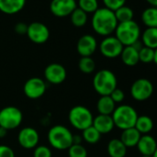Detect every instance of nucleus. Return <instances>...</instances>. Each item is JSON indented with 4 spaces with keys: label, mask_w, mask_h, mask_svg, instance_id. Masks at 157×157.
Segmentation results:
<instances>
[{
    "label": "nucleus",
    "mask_w": 157,
    "mask_h": 157,
    "mask_svg": "<svg viewBox=\"0 0 157 157\" xmlns=\"http://www.w3.org/2000/svg\"><path fill=\"white\" fill-rule=\"evenodd\" d=\"M118 21L115 12L106 9L99 8L92 17V27L95 33L100 36H110L115 33Z\"/></svg>",
    "instance_id": "nucleus-1"
},
{
    "label": "nucleus",
    "mask_w": 157,
    "mask_h": 157,
    "mask_svg": "<svg viewBox=\"0 0 157 157\" xmlns=\"http://www.w3.org/2000/svg\"><path fill=\"white\" fill-rule=\"evenodd\" d=\"M93 86L100 96L110 95L117 88V76L109 69H101L94 76Z\"/></svg>",
    "instance_id": "nucleus-2"
},
{
    "label": "nucleus",
    "mask_w": 157,
    "mask_h": 157,
    "mask_svg": "<svg viewBox=\"0 0 157 157\" xmlns=\"http://www.w3.org/2000/svg\"><path fill=\"white\" fill-rule=\"evenodd\" d=\"M47 140L52 148L64 151L73 144V134L66 126L56 125L49 129Z\"/></svg>",
    "instance_id": "nucleus-3"
},
{
    "label": "nucleus",
    "mask_w": 157,
    "mask_h": 157,
    "mask_svg": "<svg viewBox=\"0 0 157 157\" xmlns=\"http://www.w3.org/2000/svg\"><path fill=\"white\" fill-rule=\"evenodd\" d=\"M140 27L134 20L118 23L115 31V36L123 44V46L132 45L140 40Z\"/></svg>",
    "instance_id": "nucleus-4"
},
{
    "label": "nucleus",
    "mask_w": 157,
    "mask_h": 157,
    "mask_svg": "<svg viewBox=\"0 0 157 157\" xmlns=\"http://www.w3.org/2000/svg\"><path fill=\"white\" fill-rule=\"evenodd\" d=\"M115 127L124 130L127 128H134L138 118V113L134 107L128 105H120L116 106L113 114L111 115Z\"/></svg>",
    "instance_id": "nucleus-5"
},
{
    "label": "nucleus",
    "mask_w": 157,
    "mask_h": 157,
    "mask_svg": "<svg viewBox=\"0 0 157 157\" xmlns=\"http://www.w3.org/2000/svg\"><path fill=\"white\" fill-rule=\"evenodd\" d=\"M68 121L74 128L82 131L93 126L94 116L86 106L75 105L68 112Z\"/></svg>",
    "instance_id": "nucleus-6"
},
{
    "label": "nucleus",
    "mask_w": 157,
    "mask_h": 157,
    "mask_svg": "<svg viewBox=\"0 0 157 157\" xmlns=\"http://www.w3.org/2000/svg\"><path fill=\"white\" fill-rule=\"evenodd\" d=\"M23 120L22 112L16 106H6L0 110V127L8 131L21 126Z\"/></svg>",
    "instance_id": "nucleus-7"
},
{
    "label": "nucleus",
    "mask_w": 157,
    "mask_h": 157,
    "mask_svg": "<svg viewBox=\"0 0 157 157\" xmlns=\"http://www.w3.org/2000/svg\"><path fill=\"white\" fill-rule=\"evenodd\" d=\"M154 87L152 82L145 78L136 80L130 87V94L132 98L138 102L148 100L153 94Z\"/></svg>",
    "instance_id": "nucleus-8"
},
{
    "label": "nucleus",
    "mask_w": 157,
    "mask_h": 157,
    "mask_svg": "<svg viewBox=\"0 0 157 157\" xmlns=\"http://www.w3.org/2000/svg\"><path fill=\"white\" fill-rule=\"evenodd\" d=\"M124 46L116 36L105 37L99 44L100 53L106 58H117L120 56Z\"/></svg>",
    "instance_id": "nucleus-9"
},
{
    "label": "nucleus",
    "mask_w": 157,
    "mask_h": 157,
    "mask_svg": "<svg viewBox=\"0 0 157 157\" xmlns=\"http://www.w3.org/2000/svg\"><path fill=\"white\" fill-rule=\"evenodd\" d=\"M46 91V82L41 78L33 77L24 83L23 92L26 97L32 100L41 98Z\"/></svg>",
    "instance_id": "nucleus-10"
},
{
    "label": "nucleus",
    "mask_w": 157,
    "mask_h": 157,
    "mask_svg": "<svg viewBox=\"0 0 157 157\" xmlns=\"http://www.w3.org/2000/svg\"><path fill=\"white\" fill-rule=\"evenodd\" d=\"M26 35L33 43L37 44H42L47 42V40L49 39L50 32L45 24L42 22L34 21L28 25Z\"/></svg>",
    "instance_id": "nucleus-11"
},
{
    "label": "nucleus",
    "mask_w": 157,
    "mask_h": 157,
    "mask_svg": "<svg viewBox=\"0 0 157 157\" xmlns=\"http://www.w3.org/2000/svg\"><path fill=\"white\" fill-rule=\"evenodd\" d=\"M78 8L76 0H52L49 9L51 13L57 18H65Z\"/></svg>",
    "instance_id": "nucleus-12"
},
{
    "label": "nucleus",
    "mask_w": 157,
    "mask_h": 157,
    "mask_svg": "<svg viewBox=\"0 0 157 157\" xmlns=\"http://www.w3.org/2000/svg\"><path fill=\"white\" fill-rule=\"evenodd\" d=\"M44 75L47 82L54 85H58L64 82L67 78V70L61 64L52 63L45 67Z\"/></svg>",
    "instance_id": "nucleus-13"
},
{
    "label": "nucleus",
    "mask_w": 157,
    "mask_h": 157,
    "mask_svg": "<svg viewBox=\"0 0 157 157\" xmlns=\"http://www.w3.org/2000/svg\"><path fill=\"white\" fill-rule=\"evenodd\" d=\"M40 136L38 131L32 127H25L21 129L18 134V141L20 145L26 149L31 150L38 146Z\"/></svg>",
    "instance_id": "nucleus-14"
},
{
    "label": "nucleus",
    "mask_w": 157,
    "mask_h": 157,
    "mask_svg": "<svg viewBox=\"0 0 157 157\" xmlns=\"http://www.w3.org/2000/svg\"><path fill=\"white\" fill-rule=\"evenodd\" d=\"M98 47L97 41L94 36L91 34H84L77 43V51L82 57L92 56Z\"/></svg>",
    "instance_id": "nucleus-15"
},
{
    "label": "nucleus",
    "mask_w": 157,
    "mask_h": 157,
    "mask_svg": "<svg viewBox=\"0 0 157 157\" xmlns=\"http://www.w3.org/2000/svg\"><path fill=\"white\" fill-rule=\"evenodd\" d=\"M136 147L138 148V151L141 155L152 156L157 148V142L152 136L145 134L140 136V139Z\"/></svg>",
    "instance_id": "nucleus-16"
},
{
    "label": "nucleus",
    "mask_w": 157,
    "mask_h": 157,
    "mask_svg": "<svg viewBox=\"0 0 157 157\" xmlns=\"http://www.w3.org/2000/svg\"><path fill=\"white\" fill-rule=\"evenodd\" d=\"M93 127L95 129H97V131L102 135V134H107L111 132L114 129L115 125H114V121L111 116L99 114L97 117H94Z\"/></svg>",
    "instance_id": "nucleus-17"
},
{
    "label": "nucleus",
    "mask_w": 157,
    "mask_h": 157,
    "mask_svg": "<svg viewBox=\"0 0 157 157\" xmlns=\"http://www.w3.org/2000/svg\"><path fill=\"white\" fill-rule=\"evenodd\" d=\"M26 4V0H0V11L7 15H15L21 12Z\"/></svg>",
    "instance_id": "nucleus-18"
},
{
    "label": "nucleus",
    "mask_w": 157,
    "mask_h": 157,
    "mask_svg": "<svg viewBox=\"0 0 157 157\" xmlns=\"http://www.w3.org/2000/svg\"><path fill=\"white\" fill-rule=\"evenodd\" d=\"M140 136L141 134L135 128H130L122 130L119 140L123 142V144L127 148H131V147L137 146L140 139Z\"/></svg>",
    "instance_id": "nucleus-19"
},
{
    "label": "nucleus",
    "mask_w": 157,
    "mask_h": 157,
    "mask_svg": "<svg viewBox=\"0 0 157 157\" xmlns=\"http://www.w3.org/2000/svg\"><path fill=\"white\" fill-rule=\"evenodd\" d=\"M120 57L122 62L128 67H134L140 62L139 51L135 49L132 45L124 46Z\"/></svg>",
    "instance_id": "nucleus-20"
},
{
    "label": "nucleus",
    "mask_w": 157,
    "mask_h": 157,
    "mask_svg": "<svg viewBox=\"0 0 157 157\" xmlns=\"http://www.w3.org/2000/svg\"><path fill=\"white\" fill-rule=\"evenodd\" d=\"M143 46L155 50L157 48V28H146L140 34Z\"/></svg>",
    "instance_id": "nucleus-21"
},
{
    "label": "nucleus",
    "mask_w": 157,
    "mask_h": 157,
    "mask_svg": "<svg viewBox=\"0 0 157 157\" xmlns=\"http://www.w3.org/2000/svg\"><path fill=\"white\" fill-rule=\"evenodd\" d=\"M96 108L100 115L111 116L116 109V104L109 95L101 96L97 101Z\"/></svg>",
    "instance_id": "nucleus-22"
},
{
    "label": "nucleus",
    "mask_w": 157,
    "mask_h": 157,
    "mask_svg": "<svg viewBox=\"0 0 157 157\" xmlns=\"http://www.w3.org/2000/svg\"><path fill=\"white\" fill-rule=\"evenodd\" d=\"M127 149L119 139H112L107 144V152L110 157H125Z\"/></svg>",
    "instance_id": "nucleus-23"
},
{
    "label": "nucleus",
    "mask_w": 157,
    "mask_h": 157,
    "mask_svg": "<svg viewBox=\"0 0 157 157\" xmlns=\"http://www.w3.org/2000/svg\"><path fill=\"white\" fill-rule=\"evenodd\" d=\"M141 21L146 28H157V8L148 7L141 12Z\"/></svg>",
    "instance_id": "nucleus-24"
},
{
    "label": "nucleus",
    "mask_w": 157,
    "mask_h": 157,
    "mask_svg": "<svg viewBox=\"0 0 157 157\" xmlns=\"http://www.w3.org/2000/svg\"><path fill=\"white\" fill-rule=\"evenodd\" d=\"M141 135L149 134L153 128V121L148 116H139L134 127Z\"/></svg>",
    "instance_id": "nucleus-25"
},
{
    "label": "nucleus",
    "mask_w": 157,
    "mask_h": 157,
    "mask_svg": "<svg viewBox=\"0 0 157 157\" xmlns=\"http://www.w3.org/2000/svg\"><path fill=\"white\" fill-rule=\"evenodd\" d=\"M70 21L72 25L78 28H82L85 26L88 21V14L85 13L83 10L77 8L71 14H70Z\"/></svg>",
    "instance_id": "nucleus-26"
},
{
    "label": "nucleus",
    "mask_w": 157,
    "mask_h": 157,
    "mask_svg": "<svg viewBox=\"0 0 157 157\" xmlns=\"http://www.w3.org/2000/svg\"><path fill=\"white\" fill-rule=\"evenodd\" d=\"M115 12L116 18L118 21V23L120 22H126V21H132L134 18V11L131 8L128 7V6H123L119 9H117Z\"/></svg>",
    "instance_id": "nucleus-27"
},
{
    "label": "nucleus",
    "mask_w": 157,
    "mask_h": 157,
    "mask_svg": "<svg viewBox=\"0 0 157 157\" xmlns=\"http://www.w3.org/2000/svg\"><path fill=\"white\" fill-rule=\"evenodd\" d=\"M77 6L85 13L93 14L99 9V2L98 0H78Z\"/></svg>",
    "instance_id": "nucleus-28"
},
{
    "label": "nucleus",
    "mask_w": 157,
    "mask_h": 157,
    "mask_svg": "<svg viewBox=\"0 0 157 157\" xmlns=\"http://www.w3.org/2000/svg\"><path fill=\"white\" fill-rule=\"evenodd\" d=\"M95 62L92 56H82L78 61V69L84 74H91L95 69Z\"/></svg>",
    "instance_id": "nucleus-29"
},
{
    "label": "nucleus",
    "mask_w": 157,
    "mask_h": 157,
    "mask_svg": "<svg viewBox=\"0 0 157 157\" xmlns=\"http://www.w3.org/2000/svg\"><path fill=\"white\" fill-rule=\"evenodd\" d=\"M82 140H84L89 144H95L101 139V134L93 126L82 130Z\"/></svg>",
    "instance_id": "nucleus-30"
},
{
    "label": "nucleus",
    "mask_w": 157,
    "mask_h": 157,
    "mask_svg": "<svg viewBox=\"0 0 157 157\" xmlns=\"http://www.w3.org/2000/svg\"><path fill=\"white\" fill-rule=\"evenodd\" d=\"M153 58H154V50L153 49L143 46L139 51L140 62H141L143 64H150V63L153 62Z\"/></svg>",
    "instance_id": "nucleus-31"
},
{
    "label": "nucleus",
    "mask_w": 157,
    "mask_h": 157,
    "mask_svg": "<svg viewBox=\"0 0 157 157\" xmlns=\"http://www.w3.org/2000/svg\"><path fill=\"white\" fill-rule=\"evenodd\" d=\"M68 157H87L88 152L82 144H72L68 149Z\"/></svg>",
    "instance_id": "nucleus-32"
},
{
    "label": "nucleus",
    "mask_w": 157,
    "mask_h": 157,
    "mask_svg": "<svg viewBox=\"0 0 157 157\" xmlns=\"http://www.w3.org/2000/svg\"><path fill=\"white\" fill-rule=\"evenodd\" d=\"M127 0H103V3L105 5V8L116 11L117 9L125 6Z\"/></svg>",
    "instance_id": "nucleus-33"
},
{
    "label": "nucleus",
    "mask_w": 157,
    "mask_h": 157,
    "mask_svg": "<svg viewBox=\"0 0 157 157\" xmlns=\"http://www.w3.org/2000/svg\"><path fill=\"white\" fill-rule=\"evenodd\" d=\"M33 157H52V151L45 145H38L34 148Z\"/></svg>",
    "instance_id": "nucleus-34"
},
{
    "label": "nucleus",
    "mask_w": 157,
    "mask_h": 157,
    "mask_svg": "<svg viewBox=\"0 0 157 157\" xmlns=\"http://www.w3.org/2000/svg\"><path fill=\"white\" fill-rule=\"evenodd\" d=\"M109 96H110L111 99L115 102V104H120V103H122V102L124 101V99H125V94H124V92H123L121 89H119V88L115 89V90L111 93V94H110Z\"/></svg>",
    "instance_id": "nucleus-35"
},
{
    "label": "nucleus",
    "mask_w": 157,
    "mask_h": 157,
    "mask_svg": "<svg viewBox=\"0 0 157 157\" xmlns=\"http://www.w3.org/2000/svg\"><path fill=\"white\" fill-rule=\"evenodd\" d=\"M0 157H15V152L8 145H0Z\"/></svg>",
    "instance_id": "nucleus-36"
},
{
    "label": "nucleus",
    "mask_w": 157,
    "mask_h": 157,
    "mask_svg": "<svg viewBox=\"0 0 157 157\" xmlns=\"http://www.w3.org/2000/svg\"><path fill=\"white\" fill-rule=\"evenodd\" d=\"M15 32L20 34V35H23L27 33V30H28V25L24 22H18L15 27H14Z\"/></svg>",
    "instance_id": "nucleus-37"
},
{
    "label": "nucleus",
    "mask_w": 157,
    "mask_h": 157,
    "mask_svg": "<svg viewBox=\"0 0 157 157\" xmlns=\"http://www.w3.org/2000/svg\"><path fill=\"white\" fill-rule=\"evenodd\" d=\"M82 136H80V135H73V144H82L81 142H82Z\"/></svg>",
    "instance_id": "nucleus-38"
},
{
    "label": "nucleus",
    "mask_w": 157,
    "mask_h": 157,
    "mask_svg": "<svg viewBox=\"0 0 157 157\" xmlns=\"http://www.w3.org/2000/svg\"><path fill=\"white\" fill-rule=\"evenodd\" d=\"M132 46H133L135 49H137L138 51H140V50L143 47V44H142V43L140 42V40H139V41H137L136 43H134V44H132Z\"/></svg>",
    "instance_id": "nucleus-39"
},
{
    "label": "nucleus",
    "mask_w": 157,
    "mask_h": 157,
    "mask_svg": "<svg viewBox=\"0 0 157 157\" xmlns=\"http://www.w3.org/2000/svg\"><path fill=\"white\" fill-rule=\"evenodd\" d=\"M145 1L150 5V7L157 8V0H145Z\"/></svg>",
    "instance_id": "nucleus-40"
},
{
    "label": "nucleus",
    "mask_w": 157,
    "mask_h": 157,
    "mask_svg": "<svg viewBox=\"0 0 157 157\" xmlns=\"http://www.w3.org/2000/svg\"><path fill=\"white\" fill-rule=\"evenodd\" d=\"M7 132H8V130H7L6 128H2V127H0V138L2 139V138L6 137Z\"/></svg>",
    "instance_id": "nucleus-41"
},
{
    "label": "nucleus",
    "mask_w": 157,
    "mask_h": 157,
    "mask_svg": "<svg viewBox=\"0 0 157 157\" xmlns=\"http://www.w3.org/2000/svg\"><path fill=\"white\" fill-rule=\"evenodd\" d=\"M153 63L157 66V48L154 50V58H153Z\"/></svg>",
    "instance_id": "nucleus-42"
},
{
    "label": "nucleus",
    "mask_w": 157,
    "mask_h": 157,
    "mask_svg": "<svg viewBox=\"0 0 157 157\" xmlns=\"http://www.w3.org/2000/svg\"><path fill=\"white\" fill-rule=\"evenodd\" d=\"M151 157H157V148H156V150H155V151H154V153L152 154Z\"/></svg>",
    "instance_id": "nucleus-43"
},
{
    "label": "nucleus",
    "mask_w": 157,
    "mask_h": 157,
    "mask_svg": "<svg viewBox=\"0 0 157 157\" xmlns=\"http://www.w3.org/2000/svg\"><path fill=\"white\" fill-rule=\"evenodd\" d=\"M140 157H151V156H145V155H141Z\"/></svg>",
    "instance_id": "nucleus-44"
}]
</instances>
